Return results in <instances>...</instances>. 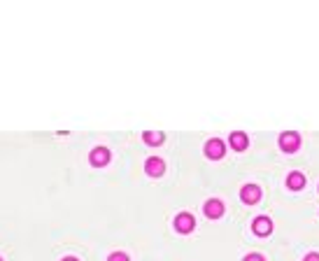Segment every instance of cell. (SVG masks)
I'll list each match as a JSON object with an SVG mask.
<instances>
[{
	"label": "cell",
	"mask_w": 319,
	"mask_h": 261,
	"mask_svg": "<svg viewBox=\"0 0 319 261\" xmlns=\"http://www.w3.org/2000/svg\"><path fill=\"white\" fill-rule=\"evenodd\" d=\"M0 261H3V259H0Z\"/></svg>",
	"instance_id": "16"
},
{
	"label": "cell",
	"mask_w": 319,
	"mask_h": 261,
	"mask_svg": "<svg viewBox=\"0 0 319 261\" xmlns=\"http://www.w3.org/2000/svg\"><path fill=\"white\" fill-rule=\"evenodd\" d=\"M89 161H91V166H105L110 161V149L108 147H96L89 154Z\"/></svg>",
	"instance_id": "5"
},
{
	"label": "cell",
	"mask_w": 319,
	"mask_h": 261,
	"mask_svg": "<svg viewBox=\"0 0 319 261\" xmlns=\"http://www.w3.org/2000/svg\"><path fill=\"white\" fill-rule=\"evenodd\" d=\"M224 152H226V147H224V142H222V140H217V138L210 140V142L205 145V154H207L210 159H222Z\"/></svg>",
	"instance_id": "6"
},
{
	"label": "cell",
	"mask_w": 319,
	"mask_h": 261,
	"mask_svg": "<svg viewBox=\"0 0 319 261\" xmlns=\"http://www.w3.org/2000/svg\"><path fill=\"white\" fill-rule=\"evenodd\" d=\"M287 184H289V189H303L305 187V177H303L301 173H291V175L287 177Z\"/></svg>",
	"instance_id": "11"
},
{
	"label": "cell",
	"mask_w": 319,
	"mask_h": 261,
	"mask_svg": "<svg viewBox=\"0 0 319 261\" xmlns=\"http://www.w3.org/2000/svg\"><path fill=\"white\" fill-rule=\"evenodd\" d=\"M108 261H128V256H126V254H124V252H115V254L110 256V259H108Z\"/></svg>",
	"instance_id": "12"
},
{
	"label": "cell",
	"mask_w": 319,
	"mask_h": 261,
	"mask_svg": "<svg viewBox=\"0 0 319 261\" xmlns=\"http://www.w3.org/2000/svg\"><path fill=\"white\" fill-rule=\"evenodd\" d=\"M240 196L245 203H256V200L261 198V189L256 187V184H247V187L240 191Z\"/></svg>",
	"instance_id": "8"
},
{
	"label": "cell",
	"mask_w": 319,
	"mask_h": 261,
	"mask_svg": "<svg viewBox=\"0 0 319 261\" xmlns=\"http://www.w3.org/2000/svg\"><path fill=\"white\" fill-rule=\"evenodd\" d=\"M280 145H282L284 152H296V149H298V145H301V135L294 133V131H289V133H282V138H280Z\"/></svg>",
	"instance_id": "3"
},
{
	"label": "cell",
	"mask_w": 319,
	"mask_h": 261,
	"mask_svg": "<svg viewBox=\"0 0 319 261\" xmlns=\"http://www.w3.org/2000/svg\"><path fill=\"white\" fill-rule=\"evenodd\" d=\"M247 142H249V140H247V135H245V133H240V131L231 133V147H233V149L242 152V149L247 147Z\"/></svg>",
	"instance_id": "9"
},
{
	"label": "cell",
	"mask_w": 319,
	"mask_h": 261,
	"mask_svg": "<svg viewBox=\"0 0 319 261\" xmlns=\"http://www.w3.org/2000/svg\"><path fill=\"white\" fill-rule=\"evenodd\" d=\"M142 140H145L147 145H161L163 140H166V135L158 133V131H147V133L142 135Z\"/></svg>",
	"instance_id": "10"
},
{
	"label": "cell",
	"mask_w": 319,
	"mask_h": 261,
	"mask_svg": "<svg viewBox=\"0 0 319 261\" xmlns=\"http://www.w3.org/2000/svg\"><path fill=\"white\" fill-rule=\"evenodd\" d=\"M145 170L149 173L151 177H158L166 170V164H163L161 159H156V156H151V159H147V164H145Z\"/></svg>",
	"instance_id": "7"
},
{
	"label": "cell",
	"mask_w": 319,
	"mask_h": 261,
	"mask_svg": "<svg viewBox=\"0 0 319 261\" xmlns=\"http://www.w3.org/2000/svg\"><path fill=\"white\" fill-rule=\"evenodd\" d=\"M203 213L205 217H210V219H219L224 215V203L219 198H210L207 203L203 205Z\"/></svg>",
	"instance_id": "2"
},
{
	"label": "cell",
	"mask_w": 319,
	"mask_h": 261,
	"mask_svg": "<svg viewBox=\"0 0 319 261\" xmlns=\"http://www.w3.org/2000/svg\"><path fill=\"white\" fill-rule=\"evenodd\" d=\"M61 261H79V259H75V256H66V259H61Z\"/></svg>",
	"instance_id": "15"
},
{
	"label": "cell",
	"mask_w": 319,
	"mask_h": 261,
	"mask_svg": "<svg viewBox=\"0 0 319 261\" xmlns=\"http://www.w3.org/2000/svg\"><path fill=\"white\" fill-rule=\"evenodd\" d=\"M303 261H319V254H314V252H312V254H307Z\"/></svg>",
	"instance_id": "14"
},
{
	"label": "cell",
	"mask_w": 319,
	"mask_h": 261,
	"mask_svg": "<svg viewBox=\"0 0 319 261\" xmlns=\"http://www.w3.org/2000/svg\"><path fill=\"white\" fill-rule=\"evenodd\" d=\"M252 229H254L256 236H271V231H273L271 217H256L254 219V224H252Z\"/></svg>",
	"instance_id": "4"
},
{
	"label": "cell",
	"mask_w": 319,
	"mask_h": 261,
	"mask_svg": "<svg viewBox=\"0 0 319 261\" xmlns=\"http://www.w3.org/2000/svg\"><path fill=\"white\" fill-rule=\"evenodd\" d=\"M193 226H196V219H193L189 213H182L175 217V229L180 231V233H191Z\"/></svg>",
	"instance_id": "1"
},
{
	"label": "cell",
	"mask_w": 319,
	"mask_h": 261,
	"mask_svg": "<svg viewBox=\"0 0 319 261\" xmlns=\"http://www.w3.org/2000/svg\"><path fill=\"white\" fill-rule=\"evenodd\" d=\"M245 261H265V259H263L261 254H247V256H245Z\"/></svg>",
	"instance_id": "13"
}]
</instances>
